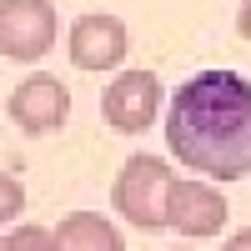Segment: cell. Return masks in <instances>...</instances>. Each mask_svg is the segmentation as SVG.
Masks as SVG:
<instances>
[{
  "label": "cell",
  "mask_w": 251,
  "mask_h": 251,
  "mask_svg": "<svg viewBox=\"0 0 251 251\" xmlns=\"http://www.w3.org/2000/svg\"><path fill=\"white\" fill-rule=\"evenodd\" d=\"M171 166H166V156H131L121 166V176L111 186V201H116V211L141 226V231H161V226H171L166 221V201H171Z\"/></svg>",
  "instance_id": "cell-2"
},
{
  "label": "cell",
  "mask_w": 251,
  "mask_h": 251,
  "mask_svg": "<svg viewBox=\"0 0 251 251\" xmlns=\"http://www.w3.org/2000/svg\"><path fill=\"white\" fill-rule=\"evenodd\" d=\"M60 35V20L50 0H0V55L15 60V66H30V60L50 55Z\"/></svg>",
  "instance_id": "cell-3"
},
{
  "label": "cell",
  "mask_w": 251,
  "mask_h": 251,
  "mask_svg": "<svg viewBox=\"0 0 251 251\" xmlns=\"http://www.w3.org/2000/svg\"><path fill=\"white\" fill-rule=\"evenodd\" d=\"M231 246H236V251H246V246H251V226H246V231H236V236H231Z\"/></svg>",
  "instance_id": "cell-12"
},
{
  "label": "cell",
  "mask_w": 251,
  "mask_h": 251,
  "mask_svg": "<svg viewBox=\"0 0 251 251\" xmlns=\"http://www.w3.org/2000/svg\"><path fill=\"white\" fill-rule=\"evenodd\" d=\"M5 116H10L25 136H50V131H60V126L71 121V86H66L60 75L35 71V75H25V80L5 96Z\"/></svg>",
  "instance_id": "cell-4"
},
{
  "label": "cell",
  "mask_w": 251,
  "mask_h": 251,
  "mask_svg": "<svg viewBox=\"0 0 251 251\" xmlns=\"http://www.w3.org/2000/svg\"><path fill=\"white\" fill-rule=\"evenodd\" d=\"M236 30H241V40H246V46H251V0L241 5V15H236Z\"/></svg>",
  "instance_id": "cell-11"
},
{
  "label": "cell",
  "mask_w": 251,
  "mask_h": 251,
  "mask_svg": "<svg viewBox=\"0 0 251 251\" xmlns=\"http://www.w3.org/2000/svg\"><path fill=\"white\" fill-rule=\"evenodd\" d=\"M66 50H71V66L86 71V75H100V71H116L126 55H131V35H126V20L111 15V10H91L80 15L71 35H66Z\"/></svg>",
  "instance_id": "cell-6"
},
{
  "label": "cell",
  "mask_w": 251,
  "mask_h": 251,
  "mask_svg": "<svg viewBox=\"0 0 251 251\" xmlns=\"http://www.w3.org/2000/svg\"><path fill=\"white\" fill-rule=\"evenodd\" d=\"M226 216H231V206L226 196L216 191L211 181H171V201H166V221H171V231L186 236V241H211L221 236Z\"/></svg>",
  "instance_id": "cell-7"
},
{
  "label": "cell",
  "mask_w": 251,
  "mask_h": 251,
  "mask_svg": "<svg viewBox=\"0 0 251 251\" xmlns=\"http://www.w3.org/2000/svg\"><path fill=\"white\" fill-rule=\"evenodd\" d=\"M55 246H66V251H121L126 236L96 211H71L55 226Z\"/></svg>",
  "instance_id": "cell-8"
},
{
  "label": "cell",
  "mask_w": 251,
  "mask_h": 251,
  "mask_svg": "<svg viewBox=\"0 0 251 251\" xmlns=\"http://www.w3.org/2000/svg\"><path fill=\"white\" fill-rule=\"evenodd\" d=\"M161 100H166V91H161L156 71H121L106 86V96H100V116H106L111 131L141 136L146 126L161 116Z\"/></svg>",
  "instance_id": "cell-5"
},
{
  "label": "cell",
  "mask_w": 251,
  "mask_h": 251,
  "mask_svg": "<svg viewBox=\"0 0 251 251\" xmlns=\"http://www.w3.org/2000/svg\"><path fill=\"white\" fill-rule=\"evenodd\" d=\"M20 211H25V191H20V181L15 176H0V216L15 221Z\"/></svg>",
  "instance_id": "cell-10"
},
{
  "label": "cell",
  "mask_w": 251,
  "mask_h": 251,
  "mask_svg": "<svg viewBox=\"0 0 251 251\" xmlns=\"http://www.w3.org/2000/svg\"><path fill=\"white\" fill-rule=\"evenodd\" d=\"M20 246H55V231H40V226H10L5 231V251H20Z\"/></svg>",
  "instance_id": "cell-9"
},
{
  "label": "cell",
  "mask_w": 251,
  "mask_h": 251,
  "mask_svg": "<svg viewBox=\"0 0 251 251\" xmlns=\"http://www.w3.org/2000/svg\"><path fill=\"white\" fill-rule=\"evenodd\" d=\"M166 146L181 166L241 181L251 176V80L241 71H201L171 96Z\"/></svg>",
  "instance_id": "cell-1"
}]
</instances>
